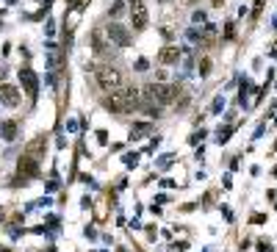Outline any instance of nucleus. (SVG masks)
<instances>
[{
	"instance_id": "15",
	"label": "nucleus",
	"mask_w": 277,
	"mask_h": 252,
	"mask_svg": "<svg viewBox=\"0 0 277 252\" xmlns=\"http://www.w3.org/2000/svg\"><path fill=\"white\" fill-rule=\"evenodd\" d=\"M230 133H233V127H219V133H216V136H219V139H216V141H219V144H225V141H228L230 139Z\"/></svg>"
},
{
	"instance_id": "10",
	"label": "nucleus",
	"mask_w": 277,
	"mask_h": 252,
	"mask_svg": "<svg viewBox=\"0 0 277 252\" xmlns=\"http://www.w3.org/2000/svg\"><path fill=\"white\" fill-rule=\"evenodd\" d=\"M92 42H94V50H100V53H105L108 50V44H111V36H108V31H97L94 36H92Z\"/></svg>"
},
{
	"instance_id": "24",
	"label": "nucleus",
	"mask_w": 277,
	"mask_h": 252,
	"mask_svg": "<svg viewBox=\"0 0 277 252\" xmlns=\"http://www.w3.org/2000/svg\"><path fill=\"white\" fill-rule=\"evenodd\" d=\"M0 252H11V250H8V247H0Z\"/></svg>"
},
{
	"instance_id": "21",
	"label": "nucleus",
	"mask_w": 277,
	"mask_h": 252,
	"mask_svg": "<svg viewBox=\"0 0 277 252\" xmlns=\"http://www.w3.org/2000/svg\"><path fill=\"white\" fill-rule=\"evenodd\" d=\"M194 22H205V14H202V11H194Z\"/></svg>"
},
{
	"instance_id": "9",
	"label": "nucleus",
	"mask_w": 277,
	"mask_h": 252,
	"mask_svg": "<svg viewBox=\"0 0 277 252\" xmlns=\"http://www.w3.org/2000/svg\"><path fill=\"white\" fill-rule=\"evenodd\" d=\"M0 139H3V141H14V139H17V122H14V119L0 122Z\"/></svg>"
},
{
	"instance_id": "4",
	"label": "nucleus",
	"mask_w": 277,
	"mask_h": 252,
	"mask_svg": "<svg viewBox=\"0 0 277 252\" xmlns=\"http://www.w3.org/2000/svg\"><path fill=\"white\" fill-rule=\"evenodd\" d=\"M17 75H20V84H22V89H25V94L34 100L36 94H39V81H36V72L25 67V70H20Z\"/></svg>"
},
{
	"instance_id": "7",
	"label": "nucleus",
	"mask_w": 277,
	"mask_h": 252,
	"mask_svg": "<svg viewBox=\"0 0 277 252\" xmlns=\"http://www.w3.org/2000/svg\"><path fill=\"white\" fill-rule=\"evenodd\" d=\"M131 20H133V28L136 31L147 28V8H144L141 0H133L131 3Z\"/></svg>"
},
{
	"instance_id": "13",
	"label": "nucleus",
	"mask_w": 277,
	"mask_h": 252,
	"mask_svg": "<svg viewBox=\"0 0 277 252\" xmlns=\"http://www.w3.org/2000/svg\"><path fill=\"white\" fill-rule=\"evenodd\" d=\"M42 150H45V139H36L28 144V155H36V153H42Z\"/></svg>"
},
{
	"instance_id": "5",
	"label": "nucleus",
	"mask_w": 277,
	"mask_h": 252,
	"mask_svg": "<svg viewBox=\"0 0 277 252\" xmlns=\"http://www.w3.org/2000/svg\"><path fill=\"white\" fill-rule=\"evenodd\" d=\"M105 31H108V36H111V42L114 44H119V47H128V44H131V31L122 28L119 22H111Z\"/></svg>"
},
{
	"instance_id": "16",
	"label": "nucleus",
	"mask_w": 277,
	"mask_h": 252,
	"mask_svg": "<svg viewBox=\"0 0 277 252\" xmlns=\"http://www.w3.org/2000/svg\"><path fill=\"white\" fill-rule=\"evenodd\" d=\"M200 75H211V58H200Z\"/></svg>"
},
{
	"instance_id": "8",
	"label": "nucleus",
	"mask_w": 277,
	"mask_h": 252,
	"mask_svg": "<svg viewBox=\"0 0 277 252\" xmlns=\"http://www.w3.org/2000/svg\"><path fill=\"white\" fill-rule=\"evenodd\" d=\"M0 103L8 105V108L20 105V91H17V86H8V84L0 86Z\"/></svg>"
},
{
	"instance_id": "18",
	"label": "nucleus",
	"mask_w": 277,
	"mask_h": 252,
	"mask_svg": "<svg viewBox=\"0 0 277 252\" xmlns=\"http://www.w3.org/2000/svg\"><path fill=\"white\" fill-rule=\"evenodd\" d=\"M172 161H175L172 155H164V158L158 161V167H161V169H169V167H172Z\"/></svg>"
},
{
	"instance_id": "22",
	"label": "nucleus",
	"mask_w": 277,
	"mask_h": 252,
	"mask_svg": "<svg viewBox=\"0 0 277 252\" xmlns=\"http://www.w3.org/2000/svg\"><path fill=\"white\" fill-rule=\"evenodd\" d=\"M97 139H100V141L105 144V141H108V133H105V130H97Z\"/></svg>"
},
{
	"instance_id": "2",
	"label": "nucleus",
	"mask_w": 277,
	"mask_h": 252,
	"mask_svg": "<svg viewBox=\"0 0 277 252\" xmlns=\"http://www.w3.org/2000/svg\"><path fill=\"white\" fill-rule=\"evenodd\" d=\"M178 94H183L180 86H166V84H147L141 89V97L150 105H169L178 100Z\"/></svg>"
},
{
	"instance_id": "26",
	"label": "nucleus",
	"mask_w": 277,
	"mask_h": 252,
	"mask_svg": "<svg viewBox=\"0 0 277 252\" xmlns=\"http://www.w3.org/2000/svg\"><path fill=\"white\" fill-rule=\"evenodd\" d=\"M216 3H219V0H216Z\"/></svg>"
},
{
	"instance_id": "17",
	"label": "nucleus",
	"mask_w": 277,
	"mask_h": 252,
	"mask_svg": "<svg viewBox=\"0 0 277 252\" xmlns=\"http://www.w3.org/2000/svg\"><path fill=\"white\" fill-rule=\"evenodd\" d=\"M125 164H128V167H136V164H138V155L136 153H128V155H125Z\"/></svg>"
},
{
	"instance_id": "25",
	"label": "nucleus",
	"mask_w": 277,
	"mask_h": 252,
	"mask_svg": "<svg viewBox=\"0 0 277 252\" xmlns=\"http://www.w3.org/2000/svg\"><path fill=\"white\" fill-rule=\"evenodd\" d=\"M188 3H194V0H188Z\"/></svg>"
},
{
	"instance_id": "20",
	"label": "nucleus",
	"mask_w": 277,
	"mask_h": 252,
	"mask_svg": "<svg viewBox=\"0 0 277 252\" xmlns=\"http://www.w3.org/2000/svg\"><path fill=\"white\" fill-rule=\"evenodd\" d=\"M141 133H147V125H136L131 130V136H141Z\"/></svg>"
},
{
	"instance_id": "23",
	"label": "nucleus",
	"mask_w": 277,
	"mask_h": 252,
	"mask_svg": "<svg viewBox=\"0 0 277 252\" xmlns=\"http://www.w3.org/2000/svg\"><path fill=\"white\" fill-rule=\"evenodd\" d=\"M261 8H263V0H255V14L261 11Z\"/></svg>"
},
{
	"instance_id": "3",
	"label": "nucleus",
	"mask_w": 277,
	"mask_h": 252,
	"mask_svg": "<svg viewBox=\"0 0 277 252\" xmlns=\"http://www.w3.org/2000/svg\"><path fill=\"white\" fill-rule=\"evenodd\" d=\"M94 78H97V86L103 91H117L125 86V78L122 72L117 70V67H108V64H103V67H94Z\"/></svg>"
},
{
	"instance_id": "1",
	"label": "nucleus",
	"mask_w": 277,
	"mask_h": 252,
	"mask_svg": "<svg viewBox=\"0 0 277 252\" xmlns=\"http://www.w3.org/2000/svg\"><path fill=\"white\" fill-rule=\"evenodd\" d=\"M103 105L114 114H131V111H136V108H141V94H138V89H133V86H122V89L111 91L108 97L103 100Z\"/></svg>"
},
{
	"instance_id": "19",
	"label": "nucleus",
	"mask_w": 277,
	"mask_h": 252,
	"mask_svg": "<svg viewBox=\"0 0 277 252\" xmlns=\"http://www.w3.org/2000/svg\"><path fill=\"white\" fill-rule=\"evenodd\" d=\"M200 139H205V130H200V133H191V139H188V141H191V144H200Z\"/></svg>"
},
{
	"instance_id": "12",
	"label": "nucleus",
	"mask_w": 277,
	"mask_h": 252,
	"mask_svg": "<svg viewBox=\"0 0 277 252\" xmlns=\"http://www.w3.org/2000/svg\"><path fill=\"white\" fill-rule=\"evenodd\" d=\"M47 64H50V70H58V67H61L64 64V53L61 50H55V47H50V56H47Z\"/></svg>"
},
{
	"instance_id": "11",
	"label": "nucleus",
	"mask_w": 277,
	"mask_h": 252,
	"mask_svg": "<svg viewBox=\"0 0 277 252\" xmlns=\"http://www.w3.org/2000/svg\"><path fill=\"white\" fill-rule=\"evenodd\" d=\"M178 58H180V50H178V47H164V50L158 53V61H161V64H175Z\"/></svg>"
},
{
	"instance_id": "14",
	"label": "nucleus",
	"mask_w": 277,
	"mask_h": 252,
	"mask_svg": "<svg viewBox=\"0 0 277 252\" xmlns=\"http://www.w3.org/2000/svg\"><path fill=\"white\" fill-rule=\"evenodd\" d=\"M125 14V3L117 0V3H111V17H122Z\"/></svg>"
},
{
	"instance_id": "6",
	"label": "nucleus",
	"mask_w": 277,
	"mask_h": 252,
	"mask_svg": "<svg viewBox=\"0 0 277 252\" xmlns=\"http://www.w3.org/2000/svg\"><path fill=\"white\" fill-rule=\"evenodd\" d=\"M36 172H39V164H36V158L25 153V155L20 158V164H17V175H20L22 180H25V177H34Z\"/></svg>"
}]
</instances>
